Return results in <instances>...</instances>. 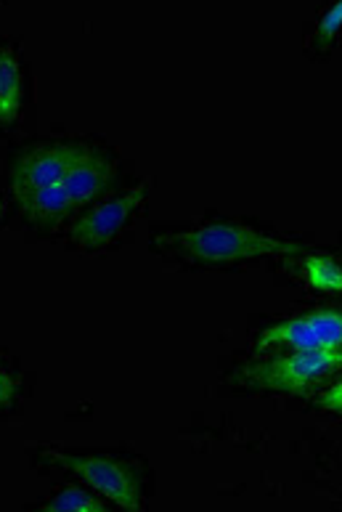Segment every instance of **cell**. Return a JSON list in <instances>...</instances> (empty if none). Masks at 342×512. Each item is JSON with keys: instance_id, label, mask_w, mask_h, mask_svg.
I'll use <instances>...</instances> for the list:
<instances>
[{"instance_id": "cell-1", "label": "cell", "mask_w": 342, "mask_h": 512, "mask_svg": "<svg viewBox=\"0 0 342 512\" xmlns=\"http://www.w3.org/2000/svg\"><path fill=\"white\" fill-rule=\"evenodd\" d=\"M157 245L168 247L183 258L202 260V263H234V260L292 255L303 250L297 242H284L279 237H268L255 229H247V226H228V223L162 234L157 237Z\"/></svg>"}, {"instance_id": "cell-2", "label": "cell", "mask_w": 342, "mask_h": 512, "mask_svg": "<svg viewBox=\"0 0 342 512\" xmlns=\"http://www.w3.org/2000/svg\"><path fill=\"white\" fill-rule=\"evenodd\" d=\"M114 173H117V165L109 162L107 154L99 152V149H91V154L77 162L61 184L43 189V192L27 194V197L14 199V202L30 221L51 226V223L61 221L67 213L99 197L112 184Z\"/></svg>"}, {"instance_id": "cell-3", "label": "cell", "mask_w": 342, "mask_h": 512, "mask_svg": "<svg viewBox=\"0 0 342 512\" xmlns=\"http://www.w3.org/2000/svg\"><path fill=\"white\" fill-rule=\"evenodd\" d=\"M342 369V348L327 351H292L266 361H250L234 375L244 388L282 390V393H308Z\"/></svg>"}, {"instance_id": "cell-4", "label": "cell", "mask_w": 342, "mask_h": 512, "mask_svg": "<svg viewBox=\"0 0 342 512\" xmlns=\"http://www.w3.org/2000/svg\"><path fill=\"white\" fill-rule=\"evenodd\" d=\"M91 149L93 146L80 144V141L32 146L11 168V178H8L11 197L22 199L27 194L43 192V189L61 184L69 176V170L91 154Z\"/></svg>"}, {"instance_id": "cell-5", "label": "cell", "mask_w": 342, "mask_h": 512, "mask_svg": "<svg viewBox=\"0 0 342 512\" xmlns=\"http://www.w3.org/2000/svg\"><path fill=\"white\" fill-rule=\"evenodd\" d=\"M268 348H289V351L342 348V311L321 308V311L292 316L276 327H268L258 337V351H268Z\"/></svg>"}, {"instance_id": "cell-6", "label": "cell", "mask_w": 342, "mask_h": 512, "mask_svg": "<svg viewBox=\"0 0 342 512\" xmlns=\"http://www.w3.org/2000/svg\"><path fill=\"white\" fill-rule=\"evenodd\" d=\"M48 459L59 462L75 475H80L88 486L112 499L114 505L136 510L141 507V486H138L136 470L128 462L109 457H72V454H59V451H48Z\"/></svg>"}, {"instance_id": "cell-7", "label": "cell", "mask_w": 342, "mask_h": 512, "mask_svg": "<svg viewBox=\"0 0 342 512\" xmlns=\"http://www.w3.org/2000/svg\"><path fill=\"white\" fill-rule=\"evenodd\" d=\"M146 184H138L136 189H128V192L117 194V197L101 202L99 207H93L91 213L83 215L80 221L69 229V237L72 242L85 250H93V247L109 245L122 229L125 223L133 218L141 202L146 199Z\"/></svg>"}, {"instance_id": "cell-8", "label": "cell", "mask_w": 342, "mask_h": 512, "mask_svg": "<svg viewBox=\"0 0 342 512\" xmlns=\"http://www.w3.org/2000/svg\"><path fill=\"white\" fill-rule=\"evenodd\" d=\"M22 112V64L11 46L0 54V117L11 125Z\"/></svg>"}, {"instance_id": "cell-9", "label": "cell", "mask_w": 342, "mask_h": 512, "mask_svg": "<svg viewBox=\"0 0 342 512\" xmlns=\"http://www.w3.org/2000/svg\"><path fill=\"white\" fill-rule=\"evenodd\" d=\"M303 276L313 290L342 292V266L329 255H308L303 260Z\"/></svg>"}, {"instance_id": "cell-10", "label": "cell", "mask_w": 342, "mask_h": 512, "mask_svg": "<svg viewBox=\"0 0 342 512\" xmlns=\"http://www.w3.org/2000/svg\"><path fill=\"white\" fill-rule=\"evenodd\" d=\"M48 510H93L104 512L107 505L101 499L91 497L88 491L77 489V486H64V489L56 491V497L48 502Z\"/></svg>"}, {"instance_id": "cell-11", "label": "cell", "mask_w": 342, "mask_h": 512, "mask_svg": "<svg viewBox=\"0 0 342 512\" xmlns=\"http://www.w3.org/2000/svg\"><path fill=\"white\" fill-rule=\"evenodd\" d=\"M340 32H342V0L337 3V6L329 8L327 14L321 16L319 27H316V40H313V43H316L319 48L329 46Z\"/></svg>"}, {"instance_id": "cell-12", "label": "cell", "mask_w": 342, "mask_h": 512, "mask_svg": "<svg viewBox=\"0 0 342 512\" xmlns=\"http://www.w3.org/2000/svg\"><path fill=\"white\" fill-rule=\"evenodd\" d=\"M319 406L329 409V412H342V383L332 385L319 396Z\"/></svg>"}, {"instance_id": "cell-13", "label": "cell", "mask_w": 342, "mask_h": 512, "mask_svg": "<svg viewBox=\"0 0 342 512\" xmlns=\"http://www.w3.org/2000/svg\"><path fill=\"white\" fill-rule=\"evenodd\" d=\"M14 380H11V377H8V372H3V404H11V401H14Z\"/></svg>"}]
</instances>
